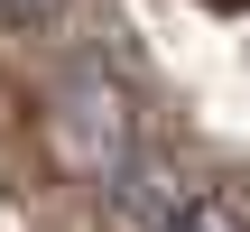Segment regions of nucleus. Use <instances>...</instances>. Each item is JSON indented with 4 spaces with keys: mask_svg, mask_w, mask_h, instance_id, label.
I'll use <instances>...</instances> for the list:
<instances>
[{
    "mask_svg": "<svg viewBox=\"0 0 250 232\" xmlns=\"http://www.w3.org/2000/svg\"><path fill=\"white\" fill-rule=\"evenodd\" d=\"M111 223L121 232H250V195L223 177L139 158V167L111 177Z\"/></svg>",
    "mask_w": 250,
    "mask_h": 232,
    "instance_id": "obj_1",
    "label": "nucleus"
},
{
    "mask_svg": "<svg viewBox=\"0 0 250 232\" xmlns=\"http://www.w3.org/2000/svg\"><path fill=\"white\" fill-rule=\"evenodd\" d=\"M0 9H19V19H28V9H46V0H0Z\"/></svg>",
    "mask_w": 250,
    "mask_h": 232,
    "instance_id": "obj_2",
    "label": "nucleus"
}]
</instances>
